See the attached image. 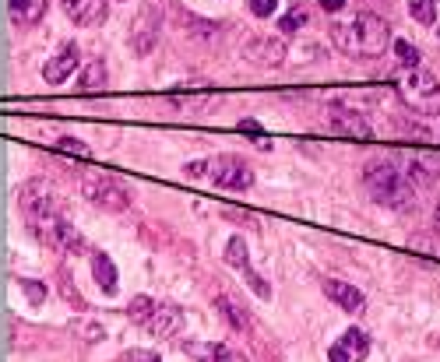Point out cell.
<instances>
[{"label": "cell", "mask_w": 440, "mask_h": 362, "mask_svg": "<svg viewBox=\"0 0 440 362\" xmlns=\"http://www.w3.org/2000/svg\"><path fill=\"white\" fill-rule=\"evenodd\" d=\"M437 4H440V0H409V11H412V18H416L419 25H433Z\"/></svg>", "instance_id": "603a6c76"}, {"label": "cell", "mask_w": 440, "mask_h": 362, "mask_svg": "<svg viewBox=\"0 0 440 362\" xmlns=\"http://www.w3.org/2000/svg\"><path fill=\"white\" fill-rule=\"evenodd\" d=\"M331 43L345 57H381L391 46V28L381 15L374 11H356V15H338L331 21Z\"/></svg>", "instance_id": "6da1fadb"}, {"label": "cell", "mask_w": 440, "mask_h": 362, "mask_svg": "<svg viewBox=\"0 0 440 362\" xmlns=\"http://www.w3.org/2000/svg\"><path fill=\"white\" fill-rule=\"evenodd\" d=\"M39 243H46V247H53V250H60V254H89V243H85V236L77 232L71 222H53L43 236H39Z\"/></svg>", "instance_id": "ba28073f"}, {"label": "cell", "mask_w": 440, "mask_h": 362, "mask_svg": "<svg viewBox=\"0 0 440 362\" xmlns=\"http://www.w3.org/2000/svg\"><path fill=\"white\" fill-rule=\"evenodd\" d=\"M77 64H82V53H77V43H60L57 53L46 60L43 67V82L46 85H64L67 77L77 70Z\"/></svg>", "instance_id": "9c48e42d"}, {"label": "cell", "mask_w": 440, "mask_h": 362, "mask_svg": "<svg viewBox=\"0 0 440 362\" xmlns=\"http://www.w3.org/2000/svg\"><path fill=\"white\" fill-rule=\"evenodd\" d=\"M244 57L261 64V67H278L286 60V43L278 35H261V39H250L244 46Z\"/></svg>", "instance_id": "7c38bea8"}, {"label": "cell", "mask_w": 440, "mask_h": 362, "mask_svg": "<svg viewBox=\"0 0 440 362\" xmlns=\"http://www.w3.org/2000/svg\"><path fill=\"white\" fill-rule=\"evenodd\" d=\"M183 352H190V359H197V362H247L239 352H232L226 345H212V341H190Z\"/></svg>", "instance_id": "e0dca14e"}, {"label": "cell", "mask_w": 440, "mask_h": 362, "mask_svg": "<svg viewBox=\"0 0 440 362\" xmlns=\"http://www.w3.org/2000/svg\"><path fill=\"white\" fill-rule=\"evenodd\" d=\"M321 8L331 11V15H342L345 11V0H321Z\"/></svg>", "instance_id": "e575fe53"}, {"label": "cell", "mask_w": 440, "mask_h": 362, "mask_svg": "<svg viewBox=\"0 0 440 362\" xmlns=\"http://www.w3.org/2000/svg\"><path fill=\"white\" fill-rule=\"evenodd\" d=\"M342 345H345V352L359 362V359H367V352H370V338H367V331H359V327H349L345 334H342Z\"/></svg>", "instance_id": "44dd1931"}, {"label": "cell", "mask_w": 440, "mask_h": 362, "mask_svg": "<svg viewBox=\"0 0 440 362\" xmlns=\"http://www.w3.org/2000/svg\"><path fill=\"white\" fill-rule=\"evenodd\" d=\"M394 53H398V60H402V67H419V50L412 43H405V39L394 43Z\"/></svg>", "instance_id": "4316f807"}, {"label": "cell", "mask_w": 440, "mask_h": 362, "mask_svg": "<svg viewBox=\"0 0 440 362\" xmlns=\"http://www.w3.org/2000/svg\"><path fill=\"white\" fill-rule=\"evenodd\" d=\"M437 222H440V208H437Z\"/></svg>", "instance_id": "d590c367"}, {"label": "cell", "mask_w": 440, "mask_h": 362, "mask_svg": "<svg viewBox=\"0 0 440 362\" xmlns=\"http://www.w3.org/2000/svg\"><path fill=\"white\" fill-rule=\"evenodd\" d=\"M239 131H247V134H250V137H257V141H261V144H264V148H268V144H271V141H268V137H261V124H257V120H244V124H239Z\"/></svg>", "instance_id": "f546056e"}, {"label": "cell", "mask_w": 440, "mask_h": 362, "mask_svg": "<svg viewBox=\"0 0 440 362\" xmlns=\"http://www.w3.org/2000/svg\"><path fill=\"white\" fill-rule=\"evenodd\" d=\"M92 278H95V285L102 292H116V267L106 254H95L92 257Z\"/></svg>", "instance_id": "ac0fdd59"}, {"label": "cell", "mask_w": 440, "mask_h": 362, "mask_svg": "<svg viewBox=\"0 0 440 362\" xmlns=\"http://www.w3.org/2000/svg\"><path fill=\"white\" fill-rule=\"evenodd\" d=\"M208 180L222 190H250L254 187V169L239 155H219L208 166Z\"/></svg>", "instance_id": "8992f818"}, {"label": "cell", "mask_w": 440, "mask_h": 362, "mask_svg": "<svg viewBox=\"0 0 440 362\" xmlns=\"http://www.w3.org/2000/svg\"><path fill=\"white\" fill-rule=\"evenodd\" d=\"M21 289L28 292V299H32V303H43V292H46V289L39 285V281H21Z\"/></svg>", "instance_id": "4dcf8cb0"}, {"label": "cell", "mask_w": 440, "mask_h": 362, "mask_svg": "<svg viewBox=\"0 0 440 362\" xmlns=\"http://www.w3.org/2000/svg\"><path fill=\"white\" fill-rule=\"evenodd\" d=\"M77 85H82L85 92H99L106 88V64L102 60H92L82 67V77H77Z\"/></svg>", "instance_id": "ffe728a7"}, {"label": "cell", "mask_w": 440, "mask_h": 362, "mask_svg": "<svg viewBox=\"0 0 440 362\" xmlns=\"http://www.w3.org/2000/svg\"><path fill=\"white\" fill-rule=\"evenodd\" d=\"M18 208H21V215H25V222H28V229H32L35 236H43L53 222L64 218V215H60V211H64V208H60V197H57L53 183L43 180V176L21 183V190H18Z\"/></svg>", "instance_id": "3957f363"}, {"label": "cell", "mask_w": 440, "mask_h": 362, "mask_svg": "<svg viewBox=\"0 0 440 362\" xmlns=\"http://www.w3.org/2000/svg\"><path fill=\"white\" fill-rule=\"evenodd\" d=\"M363 187L377 204H384L391 211H412L416 208V190H412L409 176L398 169L391 158H370L363 166Z\"/></svg>", "instance_id": "7a4b0ae2"}, {"label": "cell", "mask_w": 440, "mask_h": 362, "mask_svg": "<svg viewBox=\"0 0 440 362\" xmlns=\"http://www.w3.org/2000/svg\"><path fill=\"white\" fill-rule=\"evenodd\" d=\"M60 8L74 25H82V28H95L109 18L106 0H60Z\"/></svg>", "instance_id": "8fae6325"}, {"label": "cell", "mask_w": 440, "mask_h": 362, "mask_svg": "<svg viewBox=\"0 0 440 362\" xmlns=\"http://www.w3.org/2000/svg\"><path fill=\"white\" fill-rule=\"evenodd\" d=\"M215 313L226 320L232 331H247L250 327V309L239 303L236 296H215Z\"/></svg>", "instance_id": "2e32d148"}, {"label": "cell", "mask_w": 440, "mask_h": 362, "mask_svg": "<svg viewBox=\"0 0 440 362\" xmlns=\"http://www.w3.org/2000/svg\"><path fill=\"white\" fill-rule=\"evenodd\" d=\"M239 274H244L247 278V285L254 289V296H261V299H271V285H268V281L254 271V267H244V271H239Z\"/></svg>", "instance_id": "484cf974"}, {"label": "cell", "mask_w": 440, "mask_h": 362, "mask_svg": "<svg viewBox=\"0 0 440 362\" xmlns=\"http://www.w3.org/2000/svg\"><path fill=\"white\" fill-rule=\"evenodd\" d=\"M92 324V320H82V324H77V331H82L89 341H95V338H102V327H89Z\"/></svg>", "instance_id": "836d02e7"}, {"label": "cell", "mask_w": 440, "mask_h": 362, "mask_svg": "<svg viewBox=\"0 0 440 362\" xmlns=\"http://www.w3.org/2000/svg\"><path fill=\"white\" fill-rule=\"evenodd\" d=\"M208 166H212V158H205V162H190V166H183V173H187V176H208Z\"/></svg>", "instance_id": "1f68e13d"}, {"label": "cell", "mask_w": 440, "mask_h": 362, "mask_svg": "<svg viewBox=\"0 0 440 362\" xmlns=\"http://www.w3.org/2000/svg\"><path fill=\"white\" fill-rule=\"evenodd\" d=\"M250 11H254L257 18H271V15L278 11V0H250Z\"/></svg>", "instance_id": "83f0119b"}, {"label": "cell", "mask_w": 440, "mask_h": 362, "mask_svg": "<svg viewBox=\"0 0 440 362\" xmlns=\"http://www.w3.org/2000/svg\"><path fill=\"white\" fill-rule=\"evenodd\" d=\"M82 193L92 200V204H99L102 211H127L131 208V187L124 180H116L109 173H89L82 176Z\"/></svg>", "instance_id": "5b68a950"}, {"label": "cell", "mask_w": 440, "mask_h": 362, "mask_svg": "<svg viewBox=\"0 0 440 362\" xmlns=\"http://www.w3.org/2000/svg\"><path fill=\"white\" fill-rule=\"evenodd\" d=\"M324 296L335 306H342L345 313H363V306H367V296L356 285H349V281H338V278H324Z\"/></svg>", "instance_id": "4fadbf2b"}, {"label": "cell", "mask_w": 440, "mask_h": 362, "mask_svg": "<svg viewBox=\"0 0 440 362\" xmlns=\"http://www.w3.org/2000/svg\"><path fill=\"white\" fill-rule=\"evenodd\" d=\"M180 324H183V313H180L176 306H169V303L155 306V313L145 320V327H148L155 338H173V334L180 331Z\"/></svg>", "instance_id": "9a60e30c"}, {"label": "cell", "mask_w": 440, "mask_h": 362, "mask_svg": "<svg viewBox=\"0 0 440 362\" xmlns=\"http://www.w3.org/2000/svg\"><path fill=\"white\" fill-rule=\"evenodd\" d=\"M155 306H158V303H155L152 296H134L131 306H127V316L134 320V324H145V320L155 313Z\"/></svg>", "instance_id": "7402d4cb"}, {"label": "cell", "mask_w": 440, "mask_h": 362, "mask_svg": "<svg viewBox=\"0 0 440 362\" xmlns=\"http://www.w3.org/2000/svg\"><path fill=\"white\" fill-rule=\"evenodd\" d=\"M8 8H11V18L15 21H28V11H32L28 0H8Z\"/></svg>", "instance_id": "f1b7e54d"}, {"label": "cell", "mask_w": 440, "mask_h": 362, "mask_svg": "<svg viewBox=\"0 0 440 362\" xmlns=\"http://www.w3.org/2000/svg\"><path fill=\"white\" fill-rule=\"evenodd\" d=\"M158 25H163V11H155V8H145L138 15V21L131 25V46L134 53H152V46L158 43Z\"/></svg>", "instance_id": "30bf717a"}, {"label": "cell", "mask_w": 440, "mask_h": 362, "mask_svg": "<svg viewBox=\"0 0 440 362\" xmlns=\"http://www.w3.org/2000/svg\"><path fill=\"white\" fill-rule=\"evenodd\" d=\"M324 124H328V131L338 134V137H356V141H367V137H370L367 116L356 113V109H349V106H338V102L324 109Z\"/></svg>", "instance_id": "52a82bcc"}, {"label": "cell", "mask_w": 440, "mask_h": 362, "mask_svg": "<svg viewBox=\"0 0 440 362\" xmlns=\"http://www.w3.org/2000/svg\"><path fill=\"white\" fill-rule=\"evenodd\" d=\"M405 176H409V183H416V187H433V183H440V158H437V155H409Z\"/></svg>", "instance_id": "5bb4252c"}, {"label": "cell", "mask_w": 440, "mask_h": 362, "mask_svg": "<svg viewBox=\"0 0 440 362\" xmlns=\"http://www.w3.org/2000/svg\"><path fill=\"white\" fill-rule=\"evenodd\" d=\"M398 99L419 116H440V82L426 67H402L394 77Z\"/></svg>", "instance_id": "277c9868"}, {"label": "cell", "mask_w": 440, "mask_h": 362, "mask_svg": "<svg viewBox=\"0 0 440 362\" xmlns=\"http://www.w3.org/2000/svg\"><path fill=\"white\" fill-rule=\"evenodd\" d=\"M328 359H331V362H349L352 355L345 352V345H342V341H335V345L328 348Z\"/></svg>", "instance_id": "d6a6232c"}, {"label": "cell", "mask_w": 440, "mask_h": 362, "mask_svg": "<svg viewBox=\"0 0 440 362\" xmlns=\"http://www.w3.org/2000/svg\"><path fill=\"white\" fill-rule=\"evenodd\" d=\"M226 264L236 267V271L250 267V250H247V239L244 236H232L229 243H226Z\"/></svg>", "instance_id": "d6986e66"}, {"label": "cell", "mask_w": 440, "mask_h": 362, "mask_svg": "<svg viewBox=\"0 0 440 362\" xmlns=\"http://www.w3.org/2000/svg\"><path fill=\"white\" fill-rule=\"evenodd\" d=\"M57 148H60V151H67V155H74V158H92V148H89L82 137H71V134L57 137Z\"/></svg>", "instance_id": "cb8c5ba5"}, {"label": "cell", "mask_w": 440, "mask_h": 362, "mask_svg": "<svg viewBox=\"0 0 440 362\" xmlns=\"http://www.w3.org/2000/svg\"><path fill=\"white\" fill-rule=\"evenodd\" d=\"M306 25V11H300V8H293V11H286L282 18H278V28H282L286 35H293V32H300Z\"/></svg>", "instance_id": "d4e9b609"}]
</instances>
